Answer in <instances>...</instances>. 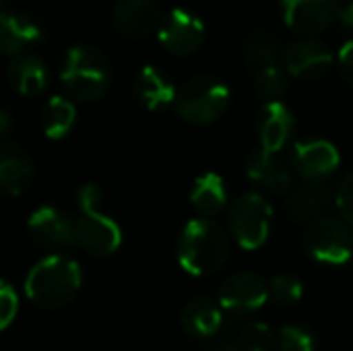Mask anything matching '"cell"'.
I'll use <instances>...</instances> for the list:
<instances>
[{"mask_svg":"<svg viewBox=\"0 0 353 351\" xmlns=\"http://www.w3.org/2000/svg\"><path fill=\"white\" fill-rule=\"evenodd\" d=\"M6 79L14 91L25 97H37L46 91L50 72L41 58L33 54H19L12 56L6 68Z\"/></svg>","mask_w":353,"mask_h":351,"instance_id":"obj_20","label":"cell"},{"mask_svg":"<svg viewBox=\"0 0 353 351\" xmlns=\"http://www.w3.org/2000/svg\"><path fill=\"white\" fill-rule=\"evenodd\" d=\"M288 74L290 72L285 68H281L279 64L256 68V74H254V89H256V93L265 101L281 99L283 93L288 91Z\"/></svg>","mask_w":353,"mask_h":351,"instance_id":"obj_25","label":"cell"},{"mask_svg":"<svg viewBox=\"0 0 353 351\" xmlns=\"http://www.w3.org/2000/svg\"><path fill=\"white\" fill-rule=\"evenodd\" d=\"M269 298L277 304H294L302 298V283L294 275L281 273L269 281Z\"/></svg>","mask_w":353,"mask_h":351,"instance_id":"obj_28","label":"cell"},{"mask_svg":"<svg viewBox=\"0 0 353 351\" xmlns=\"http://www.w3.org/2000/svg\"><path fill=\"white\" fill-rule=\"evenodd\" d=\"M335 203H337L339 215L353 225V170L341 180L335 192Z\"/></svg>","mask_w":353,"mask_h":351,"instance_id":"obj_30","label":"cell"},{"mask_svg":"<svg viewBox=\"0 0 353 351\" xmlns=\"http://www.w3.org/2000/svg\"><path fill=\"white\" fill-rule=\"evenodd\" d=\"M157 39L172 56H192L205 41V25L194 12L172 8L159 23Z\"/></svg>","mask_w":353,"mask_h":351,"instance_id":"obj_7","label":"cell"},{"mask_svg":"<svg viewBox=\"0 0 353 351\" xmlns=\"http://www.w3.org/2000/svg\"><path fill=\"white\" fill-rule=\"evenodd\" d=\"M230 254V238L225 230L211 217L188 221L178 240V263L194 275L205 277L219 271Z\"/></svg>","mask_w":353,"mask_h":351,"instance_id":"obj_1","label":"cell"},{"mask_svg":"<svg viewBox=\"0 0 353 351\" xmlns=\"http://www.w3.org/2000/svg\"><path fill=\"white\" fill-rule=\"evenodd\" d=\"M232 93L225 83L215 77H194L178 91L174 110L194 126H209L217 122L230 108Z\"/></svg>","mask_w":353,"mask_h":351,"instance_id":"obj_4","label":"cell"},{"mask_svg":"<svg viewBox=\"0 0 353 351\" xmlns=\"http://www.w3.org/2000/svg\"><path fill=\"white\" fill-rule=\"evenodd\" d=\"M271 223L273 207L259 192H246L238 197L228 213L230 232L238 246H242L244 250L261 248L271 234Z\"/></svg>","mask_w":353,"mask_h":351,"instance_id":"obj_5","label":"cell"},{"mask_svg":"<svg viewBox=\"0 0 353 351\" xmlns=\"http://www.w3.org/2000/svg\"><path fill=\"white\" fill-rule=\"evenodd\" d=\"M27 232L43 248L60 250L74 244V221L56 207H39L29 215Z\"/></svg>","mask_w":353,"mask_h":351,"instance_id":"obj_14","label":"cell"},{"mask_svg":"<svg viewBox=\"0 0 353 351\" xmlns=\"http://www.w3.org/2000/svg\"><path fill=\"white\" fill-rule=\"evenodd\" d=\"M213 351H244V348L240 343H232V341H221L217 343Z\"/></svg>","mask_w":353,"mask_h":351,"instance_id":"obj_36","label":"cell"},{"mask_svg":"<svg viewBox=\"0 0 353 351\" xmlns=\"http://www.w3.org/2000/svg\"><path fill=\"white\" fill-rule=\"evenodd\" d=\"M339 163L337 147L323 139L302 141L292 151V168L306 182H325L337 172Z\"/></svg>","mask_w":353,"mask_h":351,"instance_id":"obj_11","label":"cell"},{"mask_svg":"<svg viewBox=\"0 0 353 351\" xmlns=\"http://www.w3.org/2000/svg\"><path fill=\"white\" fill-rule=\"evenodd\" d=\"M275 351H314V337L298 325L281 327L275 333Z\"/></svg>","mask_w":353,"mask_h":351,"instance_id":"obj_27","label":"cell"},{"mask_svg":"<svg viewBox=\"0 0 353 351\" xmlns=\"http://www.w3.org/2000/svg\"><path fill=\"white\" fill-rule=\"evenodd\" d=\"M101 188H97L95 184H83L79 190H77V207L81 211H93L99 207L101 203Z\"/></svg>","mask_w":353,"mask_h":351,"instance_id":"obj_32","label":"cell"},{"mask_svg":"<svg viewBox=\"0 0 353 351\" xmlns=\"http://www.w3.org/2000/svg\"><path fill=\"white\" fill-rule=\"evenodd\" d=\"M60 83L70 99L97 101L112 85V64L99 48L87 43L74 46L64 58Z\"/></svg>","mask_w":353,"mask_h":351,"instance_id":"obj_3","label":"cell"},{"mask_svg":"<svg viewBox=\"0 0 353 351\" xmlns=\"http://www.w3.org/2000/svg\"><path fill=\"white\" fill-rule=\"evenodd\" d=\"M246 174L254 184L273 194H283L292 188L290 168L277 157V153L267 151L263 147L250 153L246 161Z\"/></svg>","mask_w":353,"mask_h":351,"instance_id":"obj_17","label":"cell"},{"mask_svg":"<svg viewBox=\"0 0 353 351\" xmlns=\"http://www.w3.org/2000/svg\"><path fill=\"white\" fill-rule=\"evenodd\" d=\"M74 122H77V108L68 97L56 95L41 108L39 124L43 134L52 141H60L68 137L70 130L74 128Z\"/></svg>","mask_w":353,"mask_h":351,"instance_id":"obj_24","label":"cell"},{"mask_svg":"<svg viewBox=\"0 0 353 351\" xmlns=\"http://www.w3.org/2000/svg\"><path fill=\"white\" fill-rule=\"evenodd\" d=\"M337 68L343 81L353 87V41H347L337 54Z\"/></svg>","mask_w":353,"mask_h":351,"instance_id":"obj_33","label":"cell"},{"mask_svg":"<svg viewBox=\"0 0 353 351\" xmlns=\"http://www.w3.org/2000/svg\"><path fill=\"white\" fill-rule=\"evenodd\" d=\"M337 0H281L285 25L298 35H319L337 17Z\"/></svg>","mask_w":353,"mask_h":351,"instance_id":"obj_13","label":"cell"},{"mask_svg":"<svg viewBox=\"0 0 353 351\" xmlns=\"http://www.w3.org/2000/svg\"><path fill=\"white\" fill-rule=\"evenodd\" d=\"M163 14L159 0H116L112 8L114 29L126 39H143L159 29Z\"/></svg>","mask_w":353,"mask_h":351,"instance_id":"obj_12","label":"cell"},{"mask_svg":"<svg viewBox=\"0 0 353 351\" xmlns=\"http://www.w3.org/2000/svg\"><path fill=\"white\" fill-rule=\"evenodd\" d=\"M240 345L244 351L275 350V333L267 323H248L240 331Z\"/></svg>","mask_w":353,"mask_h":351,"instance_id":"obj_26","label":"cell"},{"mask_svg":"<svg viewBox=\"0 0 353 351\" xmlns=\"http://www.w3.org/2000/svg\"><path fill=\"white\" fill-rule=\"evenodd\" d=\"M81 283V267L68 257L54 254L39 261L27 273L25 294L35 306L43 310H58L77 298Z\"/></svg>","mask_w":353,"mask_h":351,"instance_id":"obj_2","label":"cell"},{"mask_svg":"<svg viewBox=\"0 0 353 351\" xmlns=\"http://www.w3.org/2000/svg\"><path fill=\"white\" fill-rule=\"evenodd\" d=\"M294 114L283 101H267L256 118V134L261 147L273 153L281 151L294 134Z\"/></svg>","mask_w":353,"mask_h":351,"instance_id":"obj_16","label":"cell"},{"mask_svg":"<svg viewBox=\"0 0 353 351\" xmlns=\"http://www.w3.org/2000/svg\"><path fill=\"white\" fill-rule=\"evenodd\" d=\"M8 128H10V116H8L6 110H2V114H0V134L8 137Z\"/></svg>","mask_w":353,"mask_h":351,"instance_id":"obj_35","label":"cell"},{"mask_svg":"<svg viewBox=\"0 0 353 351\" xmlns=\"http://www.w3.org/2000/svg\"><path fill=\"white\" fill-rule=\"evenodd\" d=\"M19 310V298L14 294V290L8 283H2L0 288V323L2 327H8L12 323V319L17 317Z\"/></svg>","mask_w":353,"mask_h":351,"instance_id":"obj_31","label":"cell"},{"mask_svg":"<svg viewBox=\"0 0 353 351\" xmlns=\"http://www.w3.org/2000/svg\"><path fill=\"white\" fill-rule=\"evenodd\" d=\"M341 2H343V0H337V4H341Z\"/></svg>","mask_w":353,"mask_h":351,"instance_id":"obj_37","label":"cell"},{"mask_svg":"<svg viewBox=\"0 0 353 351\" xmlns=\"http://www.w3.org/2000/svg\"><path fill=\"white\" fill-rule=\"evenodd\" d=\"M269 300V283L259 275L240 271L230 275L219 288V306L230 314H250Z\"/></svg>","mask_w":353,"mask_h":351,"instance_id":"obj_10","label":"cell"},{"mask_svg":"<svg viewBox=\"0 0 353 351\" xmlns=\"http://www.w3.org/2000/svg\"><path fill=\"white\" fill-rule=\"evenodd\" d=\"M352 228L343 217H316L304 234V248L319 263L345 265L353 257Z\"/></svg>","mask_w":353,"mask_h":351,"instance_id":"obj_6","label":"cell"},{"mask_svg":"<svg viewBox=\"0 0 353 351\" xmlns=\"http://www.w3.org/2000/svg\"><path fill=\"white\" fill-rule=\"evenodd\" d=\"M333 54L321 39L308 35L290 43L283 52V68L298 81H319L333 68Z\"/></svg>","mask_w":353,"mask_h":351,"instance_id":"obj_8","label":"cell"},{"mask_svg":"<svg viewBox=\"0 0 353 351\" xmlns=\"http://www.w3.org/2000/svg\"><path fill=\"white\" fill-rule=\"evenodd\" d=\"M337 19L343 27L353 29V0H343L337 6Z\"/></svg>","mask_w":353,"mask_h":351,"instance_id":"obj_34","label":"cell"},{"mask_svg":"<svg viewBox=\"0 0 353 351\" xmlns=\"http://www.w3.org/2000/svg\"><path fill=\"white\" fill-rule=\"evenodd\" d=\"M246 60L254 68L271 66V64H277L279 50H277V46L271 39H267V37H254L246 46Z\"/></svg>","mask_w":353,"mask_h":351,"instance_id":"obj_29","label":"cell"},{"mask_svg":"<svg viewBox=\"0 0 353 351\" xmlns=\"http://www.w3.org/2000/svg\"><path fill=\"white\" fill-rule=\"evenodd\" d=\"M35 178V166L29 151L14 143L4 141L0 147V190L6 197L25 194Z\"/></svg>","mask_w":353,"mask_h":351,"instance_id":"obj_15","label":"cell"},{"mask_svg":"<svg viewBox=\"0 0 353 351\" xmlns=\"http://www.w3.org/2000/svg\"><path fill=\"white\" fill-rule=\"evenodd\" d=\"M134 95L149 112H161L176 103L178 91L174 81L157 66H143L134 79Z\"/></svg>","mask_w":353,"mask_h":351,"instance_id":"obj_18","label":"cell"},{"mask_svg":"<svg viewBox=\"0 0 353 351\" xmlns=\"http://www.w3.org/2000/svg\"><path fill=\"white\" fill-rule=\"evenodd\" d=\"M74 244L91 257L103 259L114 254L122 244V232L108 215L93 211H81L74 221Z\"/></svg>","mask_w":353,"mask_h":351,"instance_id":"obj_9","label":"cell"},{"mask_svg":"<svg viewBox=\"0 0 353 351\" xmlns=\"http://www.w3.org/2000/svg\"><path fill=\"white\" fill-rule=\"evenodd\" d=\"M190 205L203 217H215L228 207V188L219 174L207 172L194 180L190 190Z\"/></svg>","mask_w":353,"mask_h":351,"instance_id":"obj_22","label":"cell"},{"mask_svg":"<svg viewBox=\"0 0 353 351\" xmlns=\"http://www.w3.org/2000/svg\"><path fill=\"white\" fill-rule=\"evenodd\" d=\"M180 321H182L184 331L190 337L209 339L219 331V327L223 323V314H221V308L213 300H209V298H192L182 308Z\"/></svg>","mask_w":353,"mask_h":351,"instance_id":"obj_21","label":"cell"},{"mask_svg":"<svg viewBox=\"0 0 353 351\" xmlns=\"http://www.w3.org/2000/svg\"><path fill=\"white\" fill-rule=\"evenodd\" d=\"M43 31L39 23L23 12H2L0 17V50L6 56L25 54L29 48L39 43Z\"/></svg>","mask_w":353,"mask_h":351,"instance_id":"obj_19","label":"cell"},{"mask_svg":"<svg viewBox=\"0 0 353 351\" xmlns=\"http://www.w3.org/2000/svg\"><path fill=\"white\" fill-rule=\"evenodd\" d=\"M331 201V190L325 182H306L288 199V213L296 221H310L319 217Z\"/></svg>","mask_w":353,"mask_h":351,"instance_id":"obj_23","label":"cell"}]
</instances>
